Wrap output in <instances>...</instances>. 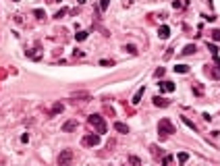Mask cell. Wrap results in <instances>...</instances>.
I'll list each match as a JSON object with an SVG mask.
<instances>
[{
  "label": "cell",
  "instance_id": "7",
  "mask_svg": "<svg viewBox=\"0 0 220 166\" xmlns=\"http://www.w3.org/2000/svg\"><path fill=\"white\" fill-rule=\"evenodd\" d=\"M168 104H170V102H168V100H164V98H160V95H156V98H154V106H158V108H166Z\"/></svg>",
  "mask_w": 220,
  "mask_h": 166
},
{
  "label": "cell",
  "instance_id": "24",
  "mask_svg": "<svg viewBox=\"0 0 220 166\" xmlns=\"http://www.w3.org/2000/svg\"><path fill=\"white\" fill-rule=\"evenodd\" d=\"M193 92H195L197 95H201V94H204V87H201V85H199V83H197L195 87H193Z\"/></svg>",
  "mask_w": 220,
  "mask_h": 166
},
{
  "label": "cell",
  "instance_id": "26",
  "mask_svg": "<svg viewBox=\"0 0 220 166\" xmlns=\"http://www.w3.org/2000/svg\"><path fill=\"white\" fill-rule=\"evenodd\" d=\"M114 62L112 60H100V67H112Z\"/></svg>",
  "mask_w": 220,
  "mask_h": 166
},
{
  "label": "cell",
  "instance_id": "11",
  "mask_svg": "<svg viewBox=\"0 0 220 166\" xmlns=\"http://www.w3.org/2000/svg\"><path fill=\"white\" fill-rule=\"evenodd\" d=\"M195 50H197V48H195V44H187V46L183 48V54H185V56H189V54H193Z\"/></svg>",
  "mask_w": 220,
  "mask_h": 166
},
{
  "label": "cell",
  "instance_id": "22",
  "mask_svg": "<svg viewBox=\"0 0 220 166\" xmlns=\"http://www.w3.org/2000/svg\"><path fill=\"white\" fill-rule=\"evenodd\" d=\"M212 40H214V42H220V29H214V31H212Z\"/></svg>",
  "mask_w": 220,
  "mask_h": 166
},
{
  "label": "cell",
  "instance_id": "30",
  "mask_svg": "<svg viewBox=\"0 0 220 166\" xmlns=\"http://www.w3.org/2000/svg\"><path fill=\"white\" fill-rule=\"evenodd\" d=\"M15 2H19V0H15Z\"/></svg>",
  "mask_w": 220,
  "mask_h": 166
},
{
  "label": "cell",
  "instance_id": "19",
  "mask_svg": "<svg viewBox=\"0 0 220 166\" xmlns=\"http://www.w3.org/2000/svg\"><path fill=\"white\" fill-rule=\"evenodd\" d=\"M187 160H189V154H185V152H181V154H179V162H181V164H185Z\"/></svg>",
  "mask_w": 220,
  "mask_h": 166
},
{
  "label": "cell",
  "instance_id": "13",
  "mask_svg": "<svg viewBox=\"0 0 220 166\" xmlns=\"http://www.w3.org/2000/svg\"><path fill=\"white\" fill-rule=\"evenodd\" d=\"M206 46H208V50H210V54H212V56H218V46H216V44H206Z\"/></svg>",
  "mask_w": 220,
  "mask_h": 166
},
{
  "label": "cell",
  "instance_id": "14",
  "mask_svg": "<svg viewBox=\"0 0 220 166\" xmlns=\"http://www.w3.org/2000/svg\"><path fill=\"white\" fill-rule=\"evenodd\" d=\"M75 40H77V42H83V40H87V31H77V33H75Z\"/></svg>",
  "mask_w": 220,
  "mask_h": 166
},
{
  "label": "cell",
  "instance_id": "28",
  "mask_svg": "<svg viewBox=\"0 0 220 166\" xmlns=\"http://www.w3.org/2000/svg\"><path fill=\"white\" fill-rule=\"evenodd\" d=\"M162 75H164V69H162V67H160V69H156V77H162Z\"/></svg>",
  "mask_w": 220,
  "mask_h": 166
},
{
  "label": "cell",
  "instance_id": "23",
  "mask_svg": "<svg viewBox=\"0 0 220 166\" xmlns=\"http://www.w3.org/2000/svg\"><path fill=\"white\" fill-rule=\"evenodd\" d=\"M108 4H110V0H100V11H106Z\"/></svg>",
  "mask_w": 220,
  "mask_h": 166
},
{
  "label": "cell",
  "instance_id": "29",
  "mask_svg": "<svg viewBox=\"0 0 220 166\" xmlns=\"http://www.w3.org/2000/svg\"><path fill=\"white\" fill-rule=\"evenodd\" d=\"M77 2H79V4H85V2H87V0H77Z\"/></svg>",
  "mask_w": 220,
  "mask_h": 166
},
{
  "label": "cell",
  "instance_id": "16",
  "mask_svg": "<svg viewBox=\"0 0 220 166\" xmlns=\"http://www.w3.org/2000/svg\"><path fill=\"white\" fill-rule=\"evenodd\" d=\"M174 71H176V73H189V67H187V64H176V67H174Z\"/></svg>",
  "mask_w": 220,
  "mask_h": 166
},
{
  "label": "cell",
  "instance_id": "27",
  "mask_svg": "<svg viewBox=\"0 0 220 166\" xmlns=\"http://www.w3.org/2000/svg\"><path fill=\"white\" fill-rule=\"evenodd\" d=\"M152 154L154 156H162V152L158 150V145H152Z\"/></svg>",
  "mask_w": 220,
  "mask_h": 166
},
{
  "label": "cell",
  "instance_id": "15",
  "mask_svg": "<svg viewBox=\"0 0 220 166\" xmlns=\"http://www.w3.org/2000/svg\"><path fill=\"white\" fill-rule=\"evenodd\" d=\"M129 164L131 166H141V160H139L137 156H131V158H129Z\"/></svg>",
  "mask_w": 220,
  "mask_h": 166
},
{
  "label": "cell",
  "instance_id": "1",
  "mask_svg": "<svg viewBox=\"0 0 220 166\" xmlns=\"http://www.w3.org/2000/svg\"><path fill=\"white\" fill-rule=\"evenodd\" d=\"M89 125L96 129V133H98V135H102V133H106V131H108L104 119H102L100 114H92V116H89Z\"/></svg>",
  "mask_w": 220,
  "mask_h": 166
},
{
  "label": "cell",
  "instance_id": "6",
  "mask_svg": "<svg viewBox=\"0 0 220 166\" xmlns=\"http://www.w3.org/2000/svg\"><path fill=\"white\" fill-rule=\"evenodd\" d=\"M77 129V120H67L65 125H62V131L65 133H71V131H75Z\"/></svg>",
  "mask_w": 220,
  "mask_h": 166
},
{
  "label": "cell",
  "instance_id": "21",
  "mask_svg": "<svg viewBox=\"0 0 220 166\" xmlns=\"http://www.w3.org/2000/svg\"><path fill=\"white\" fill-rule=\"evenodd\" d=\"M183 123H185V125H187V127H189V129H193V131L197 129V127H195V125H193V123H191V120H189V119H187V116H183Z\"/></svg>",
  "mask_w": 220,
  "mask_h": 166
},
{
  "label": "cell",
  "instance_id": "4",
  "mask_svg": "<svg viewBox=\"0 0 220 166\" xmlns=\"http://www.w3.org/2000/svg\"><path fill=\"white\" fill-rule=\"evenodd\" d=\"M100 143V135L96 133V135H87V137H83V145H89V147H96Z\"/></svg>",
  "mask_w": 220,
  "mask_h": 166
},
{
  "label": "cell",
  "instance_id": "3",
  "mask_svg": "<svg viewBox=\"0 0 220 166\" xmlns=\"http://www.w3.org/2000/svg\"><path fill=\"white\" fill-rule=\"evenodd\" d=\"M73 160V150H62L58 156V166H67Z\"/></svg>",
  "mask_w": 220,
  "mask_h": 166
},
{
  "label": "cell",
  "instance_id": "10",
  "mask_svg": "<svg viewBox=\"0 0 220 166\" xmlns=\"http://www.w3.org/2000/svg\"><path fill=\"white\" fill-rule=\"evenodd\" d=\"M65 110V106L60 104V102H56L54 106H52V110H50V116H54V114H58V112H62Z\"/></svg>",
  "mask_w": 220,
  "mask_h": 166
},
{
  "label": "cell",
  "instance_id": "25",
  "mask_svg": "<svg viewBox=\"0 0 220 166\" xmlns=\"http://www.w3.org/2000/svg\"><path fill=\"white\" fill-rule=\"evenodd\" d=\"M67 12H69V11H67V9H60V11H58L56 15H54V17H56V19H60V17H65Z\"/></svg>",
  "mask_w": 220,
  "mask_h": 166
},
{
  "label": "cell",
  "instance_id": "5",
  "mask_svg": "<svg viewBox=\"0 0 220 166\" xmlns=\"http://www.w3.org/2000/svg\"><path fill=\"white\" fill-rule=\"evenodd\" d=\"M174 87H176V85H174L173 81H162V83H160V92H164V94L174 92Z\"/></svg>",
  "mask_w": 220,
  "mask_h": 166
},
{
  "label": "cell",
  "instance_id": "2",
  "mask_svg": "<svg viewBox=\"0 0 220 166\" xmlns=\"http://www.w3.org/2000/svg\"><path fill=\"white\" fill-rule=\"evenodd\" d=\"M158 133H160L162 137H170V135L174 133V125L168 119H162L160 123H158Z\"/></svg>",
  "mask_w": 220,
  "mask_h": 166
},
{
  "label": "cell",
  "instance_id": "12",
  "mask_svg": "<svg viewBox=\"0 0 220 166\" xmlns=\"http://www.w3.org/2000/svg\"><path fill=\"white\" fill-rule=\"evenodd\" d=\"M114 129L118 131V133H129V127L125 123H114Z\"/></svg>",
  "mask_w": 220,
  "mask_h": 166
},
{
  "label": "cell",
  "instance_id": "8",
  "mask_svg": "<svg viewBox=\"0 0 220 166\" xmlns=\"http://www.w3.org/2000/svg\"><path fill=\"white\" fill-rule=\"evenodd\" d=\"M168 36H170V29H168L166 25H162V27L158 29V37H160V40H168Z\"/></svg>",
  "mask_w": 220,
  "mask_h": 166
},
{
  "label": "cell",
  "instance_id": "20",
  "mask_svg": "<svg viewBox=\"0 0 220 166\" xmlns=\"http://www.w3.org/2000/svg\"><path fill=\"white\" fill-rule=\"evenodd\" d=\"M33 15L37 17V19H44V17H46V12L42 11V9H35V11H33Z\"/></svg>",
  "mask_w": 220,
  "mask_h": 166
},
{
  "label": "cell",
  "instance_id": "9",
  "mask_svg": "<svg viewBox=\"0 0 220 166\" xmlns=\"http://www.w3.org/2000/svg\"><path fill=\"white\" fill-rule=\"evenodd\" d=\"M143 92H145V87H139L137 92H135V95H133V100H131V104H139V102H141V95H143Z\"/></svg>",
  "mask_w": 220,
  "mask_h": 166
},
{
  "label": "cell",
  "instance_id": "18",
  "mask_svg": "<svg viewBox=\"0 0 220 166\" xmlns=\"http://www.w3.org/2000/svg\"><path fill=\"white\" fill-rule=\"evenodd\" d=\"M162 166H173V156H164Z\"/></svg>",
  "mask_w": 220,
  "mask_h": 166
},
{
  "label": "cell",
  "instance_id": "17",
  "mask_svg": "<svg viewBox=\"0 0 220 166\" xmlns=\"http://www.w3.org/2000/svg\"><path fill=\"white\" fill-rule=\"evenodd\" d=\"M123 50H127L129 54H137V48L133 46V44H129V46H125V48H123Z\"/></svg>",
  "mask_w": 220,
  "mask_h": 166
}]
</instances>
